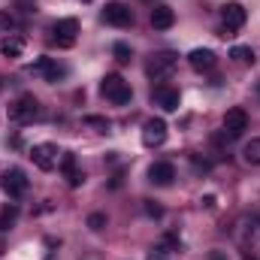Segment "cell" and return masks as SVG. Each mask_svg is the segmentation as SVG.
<instances>
[{"mask_svg": "<svg viewBox=\"0 0 260 260\" xmlns=\"http://www.w3.org/2000/svg\"><path fill=\"white\" fill-rule=\"evenodd\" d=\"M100 94H103L109 103H115V106H124V103H130V97H133L130 82H124L118 73H109V76L100 82Z\"/></svg>", "mask_w": 260, "mask_h": 260, "instance_id": "obj_1", "label": "cell"}, {"mask_svg": "<svg viewBox=\"0 0 260 260\" xmlns=\"http://www.w3.org/2000/svg\"><path fill=\"white\" fill-rule=\"evenodd\" d=\"M176 67H179V55H176V52H157V55L148 58L145 73H148L154 82H164V79H170V76L176 73Z\"/></svg>", "mask_w": 260, "mask_h": 260, "instance_id": "obj_2", "label": "cell"}, {"mask_svg": "<svg viewBox=\"0 0 260 260\" xmlns=\"http://www.w3.org/2000/svg\"><path fill=\"white\" fill-rule=\"evenodd\" d=\"M37 115H40V100L34 94H21L9 103V121H15V124H27Z\"/></svg>", "mask_w": 260, "mask_h": 260, "instance_id": "obj_3", "label": "cell"}, {"mask_svg": "<svg viewBox=\"0 0 260 260\" xmlns=\"http://www.w3.org/2000/svg\"><path fill=\"white\" fill-rule=\"evenodd\" d=\"M27 185H30V182H27V173H24L21 167H9V170L0 176V188L12 197V200H18V197L24 194Z\"/></svg>", "mask_w": 260, "mask_h": 260, "instance_id": "obj_4", "label": "cell"}, {"mask_svg": "<svg viewBox=\"0 0 260 260\" xmlns=\"http://www.w3.org/2000/svg\"><path fill=\"white\" fill-rule=\"evenodd\" d=\"M30 160H34L37 170L52 173V170L58 167V145H52V142H40V145H34V148H30Z\"/></svg>", "mask_w": 260, "mask_h": 260, "instance_id": "obj_5", "label": "cell"}, {"mask_svg": "<svg viewBox=\"0 0 260 260\" xmlns=\"http://www.w3.org/2000/svg\"><path fill=\"white\" fill-rule=\"evenodd\" d=\"M27 73H30V76H40V79H46V82H58V79L67 76V67L58 64L55 58H37L34 64L27 67Z\"/></svg>", "mask_w": 260, "mask_h": 260, "instance_id": "obj_6", "label": "cell"}, {"mask_svg": "<svg viewBox=\"0 0 260 260\" xmlns=\"http://www.w3.org/2000/svg\"><path fill=\"white\" fill-rule=\"evenodd\" d=\"M167 133H170V127H167L164 118H148L142 124V145L145 148H160L167 142Z\"/></svg>", "mask_w": 260, "mask_h": 260, "instance_id": "obj_7", "label": "cell"}, {"mask_svg": "<svg viewBox=\"0 0 260 260\" xmlns=\"http://www.w3.org/2000/svg\"><path fill=\"white\" fill-rule=\"evenodd\" d=\"M103 21L112 24V27H130V24H133V12H130V6L112 0V3L103 6Z\"/></svg>", "mask_w": 260, "mask_h": 260, "instance_id": "obj_8", "label": "cell"}, {"mask_svg": "<svg viewBox=\"0 0 260 260\" xmlns=\"http://www.w3.org/2000/svg\"><path fill=\"white\" fill-rule=\"evenodd\" d=\"M245 130H248V112H245L242 106L227 109V115H224V133H227L230 139H239Z\"/></svg>", "mask_w": 260, "mask_h": 260, "instance_id": "obj_9", "label": "cell"}, {"mask_svg": "<svg viewBox=\"0 0 260 260\" xmlns=\"http://www.w3.org/2000/svg\"><path fill=\"white\" fill-rule=\"evenodd\" d=\"M221 18H224V37H230L233 30H239L242 24H245V18H248V12H245V6L242 3H227V6H221Z\"/></svg>", "mask_w": 260, "mask_h": 260, "instance_id": "obj_10", "label": "cell"}, {"mask_svg": "<svg viewBox=\"0 0 260 260\" xmlns=\"http://www.w3.org/2000/svg\"><path fill=\"white\" fill-rule=\"evenodd\" d=\"M52 40L61 46V49H70L73 43H76V34H79V21L76 18H61V21H55V27H52Z\"/></svg>", "mask_w": 260, "mask_h": 260, "instance_id": "obj_11", "label": "cell"}, {"mask_svg": "<svg viewBox=\"0 0 260 260\" xmlns=\"http://www.w3.org/2000/svg\"><path fill=\"white\" fill-rule=\"evenodd\" d=\"M151 100H154L164 112H176V109H179V103H182L179 91H176V88H170V85H157V88L151 91Z\"/></svg>", "mask_w": 260, "mask_h": 260, "instance_id": "obj_12", "label": "cell"}, {"mask_svg": "<svg viewBox=\"0 0 260 260\" xmlns=\"http://www.w3.org/2000/svg\"><path fill=\"white\" fill-rule=\"evenodd\" d=\"M173 179H176V167L173 164H167V160H157V164H151L148 167V182L151 185H173Z\"/></svg>", "mask_w": 260, "mask_h": 260, "instance_id": "obj_13", "label": "cell"}, {"mask_svg": "<svg viewBox=\"0 0 260 260\" xmlns=\"http://www.w3.org/2000/svg\"><path fill=\"white\" fill-rule=\"evenodd\" d=\"M61 170H64V176H67V185H70V188H79V185L85 182V176H82V170L76 167V154H73V151H64V154H61Z\"/></svg>", "mask_w": 260, "mask_h": 260, "instance_id": "obj_14", "label": "cell"}, {"mask_svg": "<svg viewBox=\"0 0 260 260\" xmlns=\"http://www.w3.org/2000/svg\"><path fill=\"white\" fill-rule=\"evenodd\" d=\"M188 64L194 67L197 73H209L212 67L218 64V58H215V52H212V49H194V52L188 55Z\"/></svg>", "mask_w": 260, "mask_h": 260, "instance_id": "obj_15", "label": "cell"}, {"mask_svg": "<svg viewBox=\"0 0 260 260\" xmlns=\"http://www.w3.org/2000/svg\"><path fill=\"white\" fill-rule=\"evenodd\" d=\"M176 24V12L170 6H154L151 9V27L154 30H170Z\"/></svg>", "mask_w": 260, "mask_h": 260, "instance_id": "obj_16", "label": "cell"}, {"mask_svg": "<svg viewBox=\"0 0 260 260\" xmlns=\"http://www.w3.org/2000/svg\"><path fill=\"white\" fill-rule=\"evenodd\" d=\"M0 52H3V58H21V55H24V40L15 37V34H9V37L0 43Z\"/></svg>", "mask_w": 260, "mask_h": 260, "instance_id": "obj_17", "label": "cell"}, {"mask_svg": "<svg viewBox=\"0 0 260 260\" xmlns=\"http://www.w3.org/2000/svg\"><path fill=\"white\" fill-rule=\"evenodd\" d=\"M15 221H18V206H15V203H6V206L0 209V230H9Z\"/></svg>", "mask_w": 260, "mask_h": 260, "instance_id": "obj_18", "label": "cell"}, {"mask_svg": "<svg viewBox=\"0 0 260 260\" xmlns=\"http://www.w3.org/2000/svg\"><path fill=\"white\" fill-rule=\"evenodd\" d=\"M230 58H233L236 64H242V67L254 64V52H251L248 46H233V49H230Z\"/></svg>", "mask_w": 260, "mask_h": 260, "instance_id": "obj_19", "label": "cell"}, {"mask_svg": "<svg viewBox=\"0 0 260 260\" xmlns=\"http://www.w3.org/2000/svg\"><path fill=\"white\" fill-rule=\"evenodd\" d=\"M242 154H245V160H248V164L260 167V136H257V139H251V142L245 145V151H242Z\"/></svg>", "mask_w": 260, "mask_h": 260, "instance_id": "obj_20", "label": "cell"}, {"mask_svg": "<svg viewBox=\"0 0 260 260\" xmlns=\"http://www.w3.org/2000/svg\"><path fill=\"white\" fill-rule=\"evenodd\" d=\"M112 55H115L118 64H130V58H133V52H130L127 43H115V46H112Z\"/></svg>", "mask_w": 260, "mask_h": 260, "instance_id": "obj_21", "label": "cell"}, {"mask_svg": "<svg viewBox=\"0 0 260 260\" xmlns=\"http://www.w3.org/2000/svg\"><path fill=\"white\" fill-rule=\"evenodd\" d=\"M88 227H91L94 233H100V230L106 227V215H103V212H94V215H88Z\"/></svg>", "mask_w": 260, "mask_h": 260, "instance_id": "obj_22", "label": "cell"}, {"mask_svg": "<svg viewBox=\"0 0 260 260\" xmlns=\"http://www.w3.org/2000/svg\"><path fill=\"white\" fill-rule=\"evenodd\" d=\"M85 124H88V127H97V130H103V133H106V130H109V118H97V115H88V118H85Z\"/></svg>", "mask_w": 260, "mask_h": 260, "instance_id": "obj_23", "label": "cell"}, {"mask_svg": "<svg viewBox=\"0 0 260 260\" xmlns=\"http://www.w3.org/2000/svg\"><path fill=\"white\" fill-rule=\"evenodd\" d=\"M145 260H170L167 257V248H160V245H157V248H151V251H148V257Z\"/></svg>", "mask_w": 260, "mask_h": 260, "instance_id": "obj_24", "label": "cell"}, {"mask_svg": "<svg viewBox=\"0 0 260 260\" xmlns=\"http://www.w3.org/2000/svg\"><path fill=\"white\" fill-rule=\"evenodd\" d=\"M0 27H3V30H9V27H15V18H12L9 12H0Z\"/></svg>", "mask_w": 260, "mask_h": 260, "instance_id": "obj_25", "label": "cell"}, {"mask_svg": "<svg viewBox=\"0 0 260 260\" xmlns=\"http://www.w3.org/2000/svg\"><path fill=\"white\" fill-rule=\"evenodd\" d=\"M203 206H206V209H215V197L206 194V197H203Z\"/></svg>", "mask_w": 260, "mask_h": 260, "instance_id": "obj_26", "label": "cell"}, {"mask_svg": "<svg viewBox=\"0 0 260 260\" xmlns=\"http://www.w3.org/2000/svg\"><path fill=\"white\" fill-rule=\"evenodd\" d=\"M212 260H224V254L221 251H212Z\"/></svg>", "mask_w": 260, "mask_h": 260, "instance_id": "obj_27", "label": "cell"}, {"mask_svg": "<svg viewBox=\"0 0 260 260\" xmlns=\"http://www.w3.org/2000/svg\"><path fill=\"white\" fill-rule=\"evenodd\" d=\"M82 3H91V0H82Z\"/></svg>", "mask_w": 260, "mask_h": 260, "instance_id": "obj_28", "label": "cell"}]
</instances>
